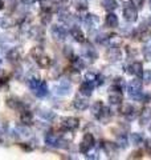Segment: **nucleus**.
Listing matches in <instances>:
<instances>
[{
    "instance_id": "20e7f679",
    "label": "nucleus",
    "mask_w": 151,
    "mask_h": 160,
    "mask_svg": "<svg viewBox=\"0 0 151 160\" xmlns=\"http://www.w3.org/2000/svg\"><path fill=\"white\" fill-rule=\"evenodd\" d=\"M123 18L127 20L130 23H134L135 20L138 19V12L135 7H131V6H126L123 8Z\"/></svg>"
},
{
    "instance_id": "0eeeda50",
    "label": "nucleus",
    "mask_w": 151,
    "mask_h": 160,
    "mask_svg": "<svg viewBox=\"0 0 151 160\" xmlns=\"http://www.w3.org/2000/svg\"><path fill=\"white\" fill-rule=\"evenodd\" d=\"M62 126L69 129V131H73V129L78 128L80 126V120L77 118H73V116H69V118H64L62 119Z\"/></svg>"
},
{
    "instance_id": "9d476101",
    "label": "nucleus",
    "mask_w": 151,
    "mask_h": 160,
    "mask_svg": "<svg viewBox=\"0 0 151 160\" xmlns=\"http://www.w3.org/2000/svg\"><path fill=\"white\" fill-rule=\"evenodd\" d=\"M73 104H74L76 109H78V111H85V109L89 107L88 99H86V98H80V96H77V98L74 99Z\"/></svg>"
},
{
    "instance_id": "2eb2a0df",
    "label": "nucleus",
    "mask_w": 151,
    "mask_h": 160,
    "mask_svg": "<svg viewBox=\"0 0 151 160\" xmlns=\"http://www.w3.org/2000/svg\"><path fill=\"white\" fill-rule=\"evenodd\" d=\"M151 120V108L146 107L142 109V112H140V116H139V123L144 126V124H147Z\"/></svg>"
},
{
    "instance_id": "79ce46f5",
    "label": "nucleus",
    "mask_w": 151,
    "mask_h": 160,
    "mask_svg": "<svg viewBox=\"0 0 151 160\" xmlns=\"http://www.w3.org/2000/svg\"><path fill=\"white\" fill-rule=\"evenodd\" d=\"M144 82L146 83H151V71H147L144 73Z\"/></svg>"
},
{
    "instance_id": "c756f323",
    "label": "nucleus",
    "mask_w": 151,
    "mask_h": 160,
    "mask_svg": "<svg viewBox=\"0 0 151 160\" xmlns=\"http://www.w3.org/2000/svg\"><path fill=\"white\" fill-rule=\"evenodd\" d=\"M50 19H52V13H50L49 9H43L41 13H40V20H41L43 24H49Z\"/></svg>"
},
{
    "instance_id": "f8f14e48",
    "label": "nucleus",
    "mask_w": 151,
    "mask_h": 160,
    "mask_svg": "<svg viewBox=\"0 0 151 160\" xmlns=\"http://www.w3.org/2000/svg\"><path fill=\"white\" fill-rule=\"evenodd\" d=\"M45 143H47L49 147H56L60 143V136L56 133H52V132L47 133L45 135Z\"/></svg>"
},
{
    "instance_id": "a878e982",
    "label": "nucleus",
    "mask_w": 151,
    "mask_h": 160,
    "mask_svg": "<svg viewBox=\"0 0 151 160\" xmlns=\"http://www.w3.org/2000/svg\"><path fill=\"white\" fill-rule=\"evenodd\" d=\"M37 64L41 68H48L49 66H50V59H49V56H47V55L45 53H43L41 56H39L37 59Z\"/></svg>"
},
{
    "instance_id": "a211bd4d",
    "label": "nucleus",
    "mask_w": 151,
    "mask_h": 160,
    "mask_svg": "<svg viewBox=\"0 0 151 160\" xmlns=\"http://www.w3.org/2000/svg\"><path fill=\"white\" fill-rule=\"evenodd\" d=\"M130 73H133L135 75V76H143V67H142V63H139V62H135L133 63L131 66H130Z\"/></svg>"
},
{
    "instance_id": "8fccbe9b",
    "label": "nucleus",
    "mask_w": 151,
    "mask_h": 160,
    "mask_svg": "<svg viewBox=\"0 0 151 160\" xmlns=\"http://www.w3.org/2000/svg\"><path fill=\"white\" fill-rule=\"evenodd\" d=\"M150 132H151V127H150Z\"/></svg>"
},
{
    "instance_id": "c03bdc74",
    "label": "nucleus",
    "mask_w": 151,
    "mask_h": 160,
    "mask_svg": "<svg viewBox=\"0 0 151 160\" xmlns=\"http://www.w3.org/2000/svg\"><path fill=\"white\" fill-rule=\"evenodd\" d=\"M146 149H147V152H150L151 153V140H146Z\"/></svg>"
},
{
    "instance_id": "de8ad7c7",
    "label": "nucleus",
    "mask_w": 151,
    "mask_h": 160,
    "mask_svg": "<svg viewBox=\"0 0 151 160\" xmlns=\"http://www.w3.org/2000/svg\"><path fill=\"white\" fill-rule=\"evenodd\" d=\"M4 7V3H3V0H0V9H3Z\"/></svg>"
},
{
    "instance_id": "aec40b11",
    "label": "nucleus",
    "mask_w": 151,
    "mask_h": 160,
    "mask_svg": "<svg viewBox=\"0 0 151 160\" xmlns=\"http://www.w3.org/2000/svg\"><path fill=\"white\" fill-rule=\"evenodd\" d=\"M34 93H36V96H39V98L47 96V93H48V86H47V83H45L44 80H41V82H40V84L37 86V88L34 89Z\"/></svg>"
},
{
    "instance_id": "4c0bfd02",
    "label": "nucleus",
    "mask_w": 151,
    "mask_h": 160,
    "mask_svg": "<svg viewBox=\"0 0 151 160\" xmlns=\"http://www.w3.org/2000/svg\"><path fill=\"white\" fill-rule=\"evenodd\" d=\"M97 73H95V72H92V71H89V72H86V73H85V79H86L88 80V82H95V80H97Z\"/></svg>"
},
{
    "instance_id": "2f4dec72",
    "label": "nucleus",
    "mask_w": 151,
    "mask_h": 160,
    "mask_svg": "<svg viewBox=\"0 0 151 160\" xmlns=\"http://www.w3.org/2000/svg\"><path fill=\"white\" fill-rule=\"evenodd\" d=\"M131 142H133V144L135 147H139V146H142L143 144V138H142V135L140 133H138V132H134L133 135H131Z\"/></svg>"
},
{
    "instance_id": "dca6fc26",
    "label": "nucleus",
    "mask_w": 151,
    "mask_h": 160,
    "mask_svg": "<svg viewBox=\"0 0 151 160\" xmlns=\"http://www.w3.org/2000/svg\"><path fill=\"white\" fill-rule=\"evenodd\" d=\"M70 35L73 36V39L76 40V42H78V43H84L85 42V36H84V32L81 31V28L73 27L72 29H70Z\"/></svg>"
},
{
    "instance_id": "b1692460",
    "label": "nucleus",
    "mask_w": 151,
    "mask_h": 160,
    "mask_svg": "<svg viewBox=\"0 0 151 160\" xmlns=\"http://www.w3.org/2000/svg\"><path fill=\"white\" fill-rule=\"evenodd\" d=\"M110 118H112V112H110V109L106 108V107H103L102 111H101V113L98 115V119H99L102 123L106 124V123H109Z\"/></svg>"
},
{
    "instance_id": "473e14b6",
    "label": "nucleus",
    "mask_w": 151,
    "mask_h": 160,
    "mask_svg": "<svg viewBox=\"0 0 151 160\" xmlns=\"http://www.w3.org/2000/svg\"><path fill=\"white\" fill-rule=\"evenodd\" d=\"M102 108H103L102 102H94V104L92 106V113L94 115V116L98 118V115L101 113V111H102Z\"/></svg>"
},
{
    "instance_id": "603ef678",
    "label": "nucleus",
    "mask_w": 151,
    "mask_h": 160,
    "mask_svg": "<svg viewBox=\"0 0 151 160\" xmlns=\"http://www.w3.org/2000/svg\"><path fill=\"white\" fill-rule=\"evenodd\" d=\"M150 22H151V19H150Z\"/></svg>"
},
{
    "instance_id": "f257e3e1",
    "label": "nucleus",
    "mask_w": 151,
    "mask_h": 160,
    "mask_svg": "<svg viewBox=\"0 0 151 160\" xmlns=\"http://www.w3.org/2000/svg\"><path fill=\"white\" fill-rule=\"evenodd\" d=\"M140 88H142V82L139 79H134L129 83L127 86V91H129V96L130 99H134V100H139L142 99V93H140Z\"/></svg>"
},
{
    "instance_id": "58836bf2",
    "label": "nucleus",
    "mask_w": 151,
    "mask_h": 160,
    "mask_svg": "<svg viewBox=\"0 0 151 160\" xmlns=\"http://www.w3.org/2000/svg\"><path fill=\"white\" fill-rule=\"evenodd\" d=\"M74 4L78 9H86V7H88V3L85 2V0H74Z\"/></svg>"
},
{
    "instance_id": "bb28decb",
    "label": "nucleus",
    "mask_w": 151,
    "mask_h": 160,
    "mask_svg": "<svg viewBox=\"0 0 151 160\" xmlns=\"http://www.w3.org/2000/svg\"><path fill=\"white\" fill-rule=\"evenodd\" d=\"M102 6L106 11L112 12L118 7V3H117V0H102Z\"/></svg>"
},
{
    "instance_id": "49530a36",
    "label": "nucleus",
    "mask_w": 151,
    "mask_h": 160,
    "mask_svg": "<svg viewBox=\"0 0 151 160\" xmlns=\"http://www.w3.org/2000/svg\"><path fill=\"white\" fill-rule=\"evenodd\" d=\"M21 2H23L24 4H31V3L33 2V0H21Z\"/></svg>"
},
{
    "instance_id": "4468645a",
    "label": "nucleus",
    "mask_w": 151,
    "mask_h": 160,
    "mask_svg": "<svg viewBox=\"0 0 151 160\" xmlns=\"http://www.w3.org/2000/svg\"><path fill=\"white\" fill-rule=\"evenodd\" d=\"M105 26L109 27V28L118 27V18H117V15H114L113 12H110L106 16V19H105Z\"/></svg>"
},
{
    "instance_id": "c9c22d12",
    "label": "nucleus",
    "mask_w": 151,
    "mask_h": 160,
    "mask_svg": "<svg viewBox=\"0 0 151 160\" xmlns=\"http://www.w3.org/2000/svg\"><path fill=\"white\" fill-rule=\"evenodd\" d=\"M117 146L121 148H126L127 147V138L125 135H119L118 139H117Z\"/></svg>"
},
{
    "instance_id": "c85d7f7f",
    "label": "nucleus",
    "mask_w": 151,
    "mask_h": 160,
    "mask_svg": "<svg viewBox=\"0 0 151 160\" xmlns=\"http://www.w3.org/2000/svg\"><path fill=\"white\" fill-rule=\"evenodd\" d=\"M7 58H8L9 62H19L20 60V52L16 48H12L7 52Z\"/></svg>"
},
{
    "instance_id": "f03ea898",
    "label": "nucleus",
    "mask_w": 151,
    "mask_h": 160,
    "mask_svg": "<svg viewBox=\"0 0 151 160\" xmlns=\"http://www.w3.org/2000/svg\"><path fill=\"white\" fill-rule=\"evenodd\" d=\"M95 144V140H94V136L92 133H85L84 135V139H82V143L80 146V151L82 153H88L90 149L94 147Z\"/></svg>"
},
{
    "instance_id": "393cba45",
    "label": "nucleus",
    "mask_w": 151,
    "mask_h": 160,
    "mask_svg": "<svg viewBox=\"0 0 151 160\" xmlns=\"http://www.w3.org/2000/svg\"><path fill=\"white\" fill-rule=\"evenodd\" d=\"M20 120H21V123L25 124V126L31 124V123H32V120H33V115H32V112H29V111H23L21 115H20Z\"/></svg>"
},
{
    "instance_id": "6e6552de",
    "label": "nucleus",
    "mask_w": 151,
    "mask_h": 160,
    "mask_svg": "<svg viewBox=\"0 0 151 160\" xmlns=\"http://www.w3.org/2000/svg\"><path fill=\"white\" fill-rule=\"evenodd\" d=\"M70 91V84L68 80H62V82H60L58 86L54 87V92L60 96H65V95H68Z\"/></svg>"
},
{
    "instance_id": "9b49d317",
    "label": "nucleus",
    "mask_w": 151,
    "mask_h": 160,
    "mask_svg": "<svg viewBox=\"0 0 151 160\" xmlns=\"http://www.w3.org/2000/svg\"><path fill=\"white\" fill-rule=\"evenodd\" d=\"M80 92H81V95H84V96H92L93 93V84L92 82H84L81 86H80Z\"/></svg>"
},
{
    "instance_id": "39448f33",
    "label": "nucleus",
    "mask_w": 151,
    "mask_h": 160,
    "mask_svg": "<svg viewBox=\"0 0 151 160\" xmlns=\"http://www.w3.org/2000/svg\"><path fill=\"white\" fill-rule=\"evenodd\" d=\"M50 33L54 40L57 42H62V40L66 38V31H65L64 27H60V26H53L52 29H50Z\"/></svg>"
},
{
    "instance_id": "7c9ffc66",
    "label": "nucleus",
    "mask_w": 151,
    "mask_h": 160,
    "mask_svg": "<svg viewBox=\"0 0 151 160\" xmlns=\"http://www.w3.org/2000/svg\"><path fill=\"white\" fill-rule=\"evenodd\" d=\"M0 23H2V27H3V28H9V27H13V26H15L16 20L12 19L11 16H4Z\"/></svg>"
},
{
    "instance_id": "cd10ccee",
    "label": "nucleus",
    "mask_w": 151,
    "mask_h": 160,
    "mask_svg": "<svg viewBox=\"0 0 151 160\" xmlns=\"http://www.w3.org/2000/svg\"><path fill=\"white\" fill-rule=\"evenodd\" d=\"M122 43V39H121L118 35H110V36L106 39V43L105 44H109V46H121Z\"/></svg>"
},
{
    "instance_id": "37998d69",
    "label": "nucleus",
    "mask_w": 151,
    "mask_h": 160,
    "mask_svg": "<svg viewBox=\"0 0 151 160\" xmlns=\"http://www.w3.org/2000/svg\"><path fill=\"white\" fill-rule=\"evenodd\" d=\"M72 53H73V51H72V47H65V55H66L68 58L72 56Z\"/></svg>"
},
{
    "instance_id": "f704fd0d",
    "label": "nucleus",
    "mask_w": 151,
    "mask_h": 160,
    "mask_svg": "<svg viewBox=\"0 0 151 160\" xmlns=\"http://www.w3.org/2000/svg\"><path fill=\"white\" fill-rule=\"evenodd\" d=\"M16 131L19 132L20 136H23V138H28L29 135H31V131H29L28 127L25 126V124H24L23 127H17V128H16Z\"/></svg>"
},
{
    "instance_id": "a18cd8bd",
    "label": "nucleus",
    "mask_w": 151,
    "mask_h": 160,
    "mask_svg": "<svg viewBox=\"0 0 151 160\" xmlns=\"http://www.w3.org/2000/svg\"><path fill=\"white\" fill-rule=\"evenodd\" d=\"M53 3H56V4H62V3H65L66 0H52Z\"/></svg>"
},
{
    "instance_id": "ea45409f",
    "label": "nucleus",
    "mask_w": 151,
    "mask_h": 160,
    "mask_svg": "<svg viewBox=\"0 0 151 160\" xmlns=\"http://www.w3.org/2000/svg\"><path fill=\"white\" fill-rule=\"evenodd\" d=\"M143 55H144V58L149 60V62H151V47H146L143 49Z\"/></svg>"
},
{
    "instance_id": "a19ab883",
    "label": "nucleus",
    "mask_w": 151,
    "mask_h": 160,
    "mask_svg": "<svg viewBox=\"0 0 151 160\" xmlns=\"http://www.w3.org/2000/svg\"><path fill=\"white\" fill-rule=\"evenodd\" d=\"M131 3H133V6L135 8H140L143 6V3H144V0H131Z\"/></svg>"
},
{
    "instance_id": "09e8293b",
    "label": "nucleus",
    "mask_w": 151,
    "mask_h": 160,
    "mask_svg": "<svg viewBox=\"0 0 151 160\" xmlns=\"http://www.w3.org/2000/svg\"><path fill=\"white\" fill-rule=\"evenodd\" d=\"M149 4H150V9H151V0H150V3H149Z\"/></svg>"
},
{
    "instance_id": "3c124183",
    "label": "nucleus",
    "mask_w": 151,
    "mask_h": 160,
    "mask_svg": "<svg viewBox=\"0 0 151 160\" xmlns=\"http://www.w3.org/2000/svg\"><path fill=\"white\" fill-rule=\"evenodd\" d=\"M0 63H2V59H0Z\"/></svg>"
},
{
    "instance_id": "423d86ee",
    "label": "nucleus",
    "mask_w": 151,
    "mask_h": 160,
    "mask_svg": "<svg viewBox=\"0 0 151 160\" xmlns=\"http://www.w3.org/2000/svg\"><path fill=\"white\" fill-rule=\"evenodd\" d=\"M102 147H103L105 153H106L109 158H117V155H118V148H117L118 146H117V143L113 144L110 142H105L102 144Z\"/></svg>"
},
{
    "instance_id": "f3484780",
    "label": "nucleus",
    "mask_w": 151,
    "mask_h": 160,
    "mask_svg": "<svg viewBox=\"0 0 151 160\" xmlns=\"http://www.w3.org/2000/svg\"><path fill=\"white\" fill-rule=\"evenodd\" d=\"M6 104H7L9 108H12V109H21V108H23V103L20 102L17 98H15V96L8 98V99L6 100Z\"/></svg>"
},
{
    "instance_id": "6ab92c4d",
    "label": "nucleus",
    "mask_w": 151,
    "mask_h": 160,
    "mask_svg": "<svg viewBox=\"0 0 151 160\" xmlns=\"http://www.w3.org/2000/svg\"><path fill=\"white\" fill-rule=\"evenodd\" d=\"M70 59H72L70 60V66H72L73 69H76V71H81V69L85 68V63L81 58L74 56V58H70Z\"/></svg>"
},
{
    "instance_id": "e433bc0d",
    "label": "nucleus",
    "mask_w": 151,
    "mask_h": 160,
    "mask_svg": "<svg viewBox=\"0 0 151 160\" xmlns=\"http://www.w3.org/2000/svg\"><path fill=\"white\" fill-rule=\"evenodd\" d=\"M43 53H44V51H43L41 47H33L32 51H31V56L34 58V59H37L39 56H41Z\"/></svg>"
},
{
    "instance_id": "412c9836",
    "label": "nucleus",
    "mask_w": 151,
    "mask_h": 160,
    "mask_svg": "<svg viewBox=\"0 0 151 160\" xmlns=\"http://www.w3.org/2000/svg\"><path fill=\"white\" fill-rule=\"evenodd\" d=\"M39 115L41 116L43 119H45V120H53L54 118H56V115H54V112L53 111H50V109H48V108H40L39 109Z\"/></svg>"
},
{
    "instance_id": "4be33fe9",
    "label": "nucleus",
    "mask_w": 151,
    "mask_h": 160,
    "mask_svg": "<svg viewBox=\"0 0 151 160\" xmlns=\"http://www.w3.org/2000/svg\"><path fill=\"white\" fill-rule=\"evenodd\" d=\"M84 53H85V56H88L90 60H95L98 58V53L95 51V48H93L90 44H86V47L84 48Z\"/></svg>"
},
{
    "instance_id": "5701e85b",
    "label": "nucleus",
    "mask_w": 151,
    "mask_h": 160,
    "mask_svg": "<svg viewBox=\"0 0 151 160\" xmlns=\"http://www.w3.org/2000/svg\"><path fill=\"white\" fill-rule=\"evenodd\" d=\"M121 111H122V113L125 115V116H127V118H133L135 116V108L131 106V104H127V103H125L122 108H121Z\"/></svg>"
},
{
    "instance_id": "ddd939ff",
    "label": "nucleus",
    "mask_w": 151,
    "mask_h": 160,
    "mask_svg": "<svg viewBox=\"0 0 151 160\" xmlns=\"http://www.w3.org/2000/svg\"><path fill=\"white\" fill-rule=\"evenodd\" d=\"M123 100V96H122V92L119 91H113L109 93V102L110 104H121Z\"/></svg>"
},
{
    "instance_id": "1a4fd4ad",
    "label": "nucleus",
    "mask_w": 151,
    "mask_h": 160,
    "mask_svg": "<svg viewBox=\"0 0 151 160\" xmlns=\"http://www.w3.org/2000/svg\"><path fill=\"white\" fill-rule=\"evenodd\" d=\"M84 22H85V26H86L89 29H95L99 24V19H98L97 15H88Z\"/></svg>"
},
{
    "instance_id": "7ed1b4c3",
    "label": "nucleus",
    "mask_w": 151,
    "mask_h": 160,
    "mask_svg": "<svg viewBox=\"0 0 151 160\" xmlns=\"http://www.w3.org/2000/svg\"><path fill=\"white\" fill-rule=\"evenodd\" d=\"M121 58H122V52H121V49L117 47V46H110V48L108 49L106 52V59L109 62H119Z\"/></svg>"
},
{
    "instance_id": "72a5a7b5",
    "label": "nucleus",
    "mask_w": 151,
    "mask_h": 160,
    "mask_svg": "<svg viewBox=\"0 0 151 160\" xmlns=\"http://www.w3.org/2000/svg\"><path fill=\"white\" fill-rule=\"evenodd\" d=\"M123 88H125V82L121 78H118V79H115V82H114V84L112 86V89H114V91H123Z\"/></svg>"
}]
</instances>
